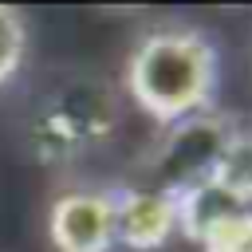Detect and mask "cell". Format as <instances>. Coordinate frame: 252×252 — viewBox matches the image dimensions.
Masks as SVG:
<instances>
[{"mask_svg":"<svg viewBox=\"0 0 252 252\" xmlns=\"http://www.w3.org/2000/svg\"><path fill=\"white\" fill-rule=\"evenodd\" d=\"M248 205H252V201H248Z\"/></svg>","mask_w":252,"mask_h":252,"instance_id":"ba28073f","label":"cell"},{"mask_svg":"<svg viewBox=\"0 0 252 252\" xmlns=\"http://www.w3.org/2000/svg\"><path fill=\"white\" fill-rule=\"evenodd\" d=\"M201 252H252V205H240L224 217H217L201 236Z\"/></svg>","mask_w":252,"mask_h":252,"instance_id":"8992f818","label":"cell"},{"mask_svg":"<svg viewBox=\"0 0 252 252\" xmlns=\"http://www.w3.org/2000/svg\"><path fill=\"white\" fill-rule=\"evenodd\" d=\"M118 102L94 79H71L32 122V150L43 161H67L114 130Z\"/></svg>","mask_w":252,"mask_h":252,"instance_id":"3957f363","label":"cell"},{"mask_svg":"<svg viewBox=\"0 0 252 252\" xmlns=\"http://www.w3.org/2000/svg\"><path fill=\"white\" fill-rule=\"evenodd\" d=\"M236 126L240 122L232 114H217V110H201L193 118L173 122L154 150L150 185L169 197H185L201 185H213L236 138Z\"/></svg>","mask_w":252,"mask_h":252,"instance_id":"7a4b0ae2","label":"cell"},{"mask_svg":"<svg viewBox=\"0 0 252 252\" xmlns=\"http://www.w3.org/2000/svg\"><path fill=\"white\" fill-rule=\"evenodd\" d=\"M47 232L55 252L114 248V189H67L51 201Z\"/></svg>","mask_w":252,"mask_h":252,"instance_id":"277c9868","label":"cell"},{"mask_svg":"<svg viewBox=\"0 0 252 252\" xmlns=\"http://www.w3.org/2000/svg\"><path fill=\"white\" fill-rule=\"evenodd\" d=\"M177 232V197L142 185L114 189V244L134 252H154Z\"/></svg>","mask_w":252,"mask_h":252,"instance_id":"5b68a950","label":"cell"},{"mask_svg":"<svg viewBox=\"0 0 252 252\" xmlns=\"http://www.w3.org/2000/svg\"><path fill=\"white\" fill-rule=\"evenodd\" d=\"M28 55V20L20 8L0 4V87H8Z\"/></svg>","mask_w":252,"mask_h":252,"instance_id":"52a82bcc","label":"cell"},{"mask_svg":"<svg viewBox=\"0 0 252 252\" xmlns=\"http://www.w3.org/2000/svg\"><path fill=\"white\" fill-rule=\"evenodd\" d=\"M126 94L158 122L173 126L209 110L217 91V47L185 24L150 28L126 55Z\"/></svg>","mask_w":252,"mask_h":252,"instance_id":"6da1fadb","label":"cell"}]
</instances>
